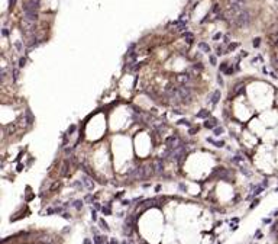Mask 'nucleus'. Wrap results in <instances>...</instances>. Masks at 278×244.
<instances>
[{
	"label": "nucleus",
	"instance_id": "obj_1",
	"mask_svg": "<svg viewBox=\"0 0 278 244\" xmlns=\"http://www.w3.org/2000/svg\"><path fill=\"white\" fill-rule=\"evenodd\" d=\"M249 22H251V13H249V10H246V9H243L242 12H239L238 15H235V16L232 17V23H233L236 28L248 26Z\"/></svg>",
	"mask_w": 278,
	"mask_h": 244
},
{
	"label": "nucleus",
	"instance_id": "obj_2",
	"mask_svg": "<svg viewBox=\"0 0 278 244\" xmlns=\"http://www.w3.org/2000/svg\"><path fill=\"white\" fill-rule=\"evenodd\" d=\"M210 177H216V179L225 180V182H233V174L225 167H216Z\"/></svg>",
	"mask_w": 278,
	"mask_h": 244
},
{
	"label": "nucleus",
	"instance_id": "obj_3",
	"mask_svg": "<svg viewBox=\"0 0 278 244\" xmlns=\"http://www.w3.org/2000/svg\"><path fill=\"white\" fill-rule=\"evenodd\" d=\"M245 3H246V0H227V7H229V12H230L232 17L243 10Z\"/></svg>",
	"mask_w": 278,
	"mask_h": 244
},
{
	"label": "nucleus",
	"instance_id": "obj_4",
	"mask_svg": "<svg viewBox=\"0 0 278 244\" xmlns=\"http://www.w3.org/2000/svg\"><path fill=\"white\" fill-rule=\"evenodd\" d=\"M39 0H28L23 4V12H38Z\"/></svg>",
	"mask_w": 278,
	"mask_h": 244
},
{
	"label": "nucleus",
	"instance_id": "obj_5",
	"mask_svg": "<svg viewBox=\"0 0 278 244\" xmlns=\"http://www.w3.org/2000/svg\"><path fill=\"white\" fill-rule=\"evenodd\" d=\"M175 80L178 81L181 86H187V83L191 80V76H190L188 73H181V74H177Z\"/></svg>",
	"mask_w": 278,
	"mask_h": 244
},
{
	"label": "nucleus",
	"instance_id": "obj_6",
	"mask_svg": "<svg viewBox=\"0 0 278 244\" xmlns=\"http://www.w3.org/2000/svg\"><path fill=\"white\" fill-rule=\"evenodd\" d=\"M22 28H23V31H26V32H31L32 29L35 28V22H32V20H29V19H25V17H22Z\"/></svg>",
	"mask_w": 278,
	"mask_h": 244
},
{
	"label": "nucleus",
	"instance_id": "obj_7",
	"mask_svg": "<svg viewBox=\"0 0 278 244\" xmlns=\"http://www.w3.org/2000/svg\"><path fill=\"white\" fill-rule=\"evenodd\" d=\"M81 185H83L84 187H87L88 190H93V189H94V182H93L88 176H86V174L81 177Z\"/></svg>",
	"mask_w": 278,
	"mask_h": 244
},
{
	"label": "nucleus",
	"instance_id": "obj_8",
	"mask_svg": "<svg viewBox=\"0 0 278 244\" xmlns=\"http://www.w3.org/2000/svg\"><path fill=\"white\" fill-rule=\"evenodd\" d=\"M204 127H206L207 129H215L216 127H219V121H217L216 118H212V119H206V122H204Z\"/></svg>",
	"mask_w": 278,
	"mask_h": 244
},
{
	"label": "nucleus",
	"instance_id": "obj_9",
	"mask_svg": "<svg viewBox=\"0 0 278 244\" xmlns=\"http://www.w3.org/2000/svg\"><path fill=\"white\" fill-rule=\"evenodd\" d=\"M219 100H220V90H215V92L212 93V96L209 98V103H212V105H217Z\"/></svg>",
	"mask_w": 278,
	"mask_h": 244
},
{
	"label": "nucleus",
	"instance_id": "obj_10",
	"mask_svg": "<svg viewBox=\"0 0 278 244\" xmlns=\"http://www.w3.org/2000/svg\"><path fill=\"white\" fill-rule=\"evenodd\" d=\"M154 172L155 173H162L164 172V164H162V158L155 160L154 161Z\"/></svg>",
	"mask_w": 278,
	"mask_h": 244
},
{
	"label": "nucleus",
	"instance_id": "obj_11",
	"mask_svg": "<svg viewBox=\"0 0 278 244\" xmlns=\"http://www.w3.org/2000/svg\"><path fill=\"white\" fill-rule=\"evenodd\" d=\"M264 189H265V186H264L262 183H261V185H256V186H253V192H252L251 198H255V196L261 195V193L264 192Z\"/></svg>",
	"mask_w": 278,
	"mask_h": 244
},
{
	"label": "nucleus",
	"instance_id": "obj_12",
	"mask_svg": "<svg viewBox=\"0 0 278 244\" xmlns=\"http://www.w3.org/2000/svg\"><path fill=\"white\" fill-rule=\"evenodd\" d=\"M207 141H209L210 144H213L215 147H219V148H222V147L225 145V141H223V140H215V138H207Z\"/></svg>",
	"mask_w": 278,
	"mask_h": 244
},
{
	"label": "nucleus",
	"instance_id": "obj_13",
	"mask_svg": "<svg viewBox=\"0 0 278 244\" xmlns=\"http://www.w3.org/2000/svg\"><path fill=\"white\" fill-rule=\"evenodd\" d=\"M245 92V86L243 84H236L235 86V89H233V95H240V93H243Z\"/></svg>",
	"mask_w": 278,
	"mask_h": 244
},
{
	"label": "nucleus",
	"instance_id": "obj_14",
	"mask_svg": "<svg viewBox=\"0 0 278 244\" xmlns=\"http://www.w3.org/2000/svg\"><path fill=\"white\" fill-rule=\"evenodd\" d=\"M209 116H210V111H206V109H201L197 114V118H200V119H209Z\"/></svg>",
	"mask_w": 278,
	"mask_h": 244
},
{
	"label": "nucleus",
	"instance_id": "obj_15",
	"mask_svg": "<svg viewBox=\"0 0 278 244\" xmlns=\"http://www.w3.org/2000/svg\"><path fill=\"white\" fill-rule=\"evenodd\" d=\"M183 38L185 39V42L191 44V42H193V39H194V35H193L191 32H188V31H185V32L183 33Z\"/></svg>",
	"mask_w": 278,
	"mask_h": 244
},
{
	"label": "nucleus",
	"instance_id": "obj_16",
	"mask_svg": "<svg viewBox=\"0 0 278 244\" xmlns=\"http://www.w3.org/2000/svg\"><path fill=\"white\" fill-rule=\"evenodd\" d=\"M93 241H94V244H103L104 241H107V238H106V237H101V235H99V234H96L94 238H93Z\"/></svg>",
	"mask_w": 278,
	"mask_h": 244
},
{
	"label": "nucleus",
	"instance_id": "obj_17",
	"mask_svg": "<svg viewBox=\"0 0 278 244\" xmlns=\"http://www.w3.org/2000/svg\"><path fill=\"white\" fill-rule=\"evenodd\" d=\"M230 161L233 163V164H240V163H245V157H242V156H235V157H232Z\"/></svg>",
	"mask_w": 278,
	"mask_h": 244
},
{
	"label": "nucleus",
	"instance_id": "obj_18",
	"mask_svg": "<svg viewBox=\"0 0 278 244\" xmlns=\"http://www.w3.org/2000/svg\"><path fill=\"white\" fill-rule=\"evenodd\" d=\"M199 48L203 49L204 52H210V45L206 44V42H199Z\"/></svg>",
	"mask_w": 278,
	"mask_h": 244
},
{
	"label": "nucleus",
	"instance_id": "obj_19",
	"mask_svg": "<svg viewBox=\"0 0 278 244\" xmlns=\"http://www.w3.org/2000/svg\"><path fill=\"white\" fill-rule=\"evenodd\" d=\"M99 225H100V228H101V230H104V231H109V230H110L109 224L104 221V219H99Z\"/></svg>",
	"mask_w": 278,
	"mask_h": 244
},
{
	"label": "nucleus",
	"instance_id": "obj_20",
	"mask_svg": "<svg viewBox=\"0 0 278 244\" xmlns=\"http://www.w3.org/2000/svg\"><path fill=\"white\" fill-rule=\"evenodd\" d=\"M83 203H84V202L78 199V201H74V203H71V205H73V206H74V208H76L77 211H80V209L83 208Z\"/></svg>",
	"mask_w": 278,
	"mask_h": 244
},
{
	"label": "nucleus",
	"instance_id": "obj_21",
	"mask_svg": "<svg viewBox=\"0 0 278 244\" xmlns=\"http://www.w3.org/2000/svg\"><path fill=\"white\" fill-rule=\"evenodd\" d=\"M223 127H216L215 129H213V132H215V137H220L222 134H223Z\"/></svg>",
	"mask_w": 278,
	"mask_h": 244
},
{
	"label": "nucleus",
	"instance_id": "obj_22",
	"mask_svg": "<svg viewBox=\"0 0 278 244\" xmlns=\"http://www.w3.org/2000/svg\"><path fill=\"white\" fill-rule=\"evenodd\" d=\"M101 212H103L104 215H110V214H112V209H110V203H107L106 206H103V208H101Z\"/></svg>",
	"mask_w": 278,
	"mask_h": 244
},
{
	"label": "nucleus",
	"instance_id": "obj_23",
	"mask_svg": "<svg viewBox=\"0 0 278 244\" xmlns=\"http://www.w3.org/2000/svg\"><path fill=\"white\" fill-rule=\"evenodd\" d=\"M177 125H185V127H188V128L191 127V124H190L187 119H178V121H177Z\"/></svg>",
	"mask_w": 278,
	"mask_h": 244
},
{
	"label": "nucleus",
	"instance_id": "obj_24",
	"mask_svg": "<svg viewBox=\"0 0 278 244\" xmlns=\"http://www.w3.org/2000/svg\"><path fill=\"white\" fill-rule=\"evenodd\" d=\"M235 73V67L232 64H229V67H227V70L225 71V74H227V76H230V74H233Z\"/></svg>",
	"mask_w": 278,
	"mask_h": 244
},
{
	"label": "nucleus",
	"instance_id": "obj_25",
	"mask_svg": "<svg viewBox=\"0 0 278 244\" xmlns=\"http://www.w3.org/2000/svg\"><path fill=\"white\" fill-rule=\"evenodd\" d=\"M15 48L17 49L19 52H22V51H23V45H22V42H20V41H16V42H15Z\"/></svg>",
	"mask_w": 278,
	"mask_h": 244
},
{
	"label": "nucleus",
	"instance_id": "obj_26",
	"mask_svg": "<svg viewBox=\"0 0 278 244\" xmlns=\"http://www.w3.org/2000/svg\"><path fill=\"white\" fill-rule=\"evenodd\" d=\"M12 76H13V81H16L19 79V70H17V68H13V70H12Z\"/></svg>",
	"mask_w": 278,
	"mask_h": 244
},
{
	"label": "nucleus",
	"instance_id": "obj_27",
	"mask_svg": "<svg viewBox=\"0 0 278 244\" xmlns=\"http://www.w3.org/2000/svg\"><path fill=\"white\" fill-rule=\"evenodd\" d=\"M259 44H261V38H255V39L252 41V45H253L255 48H258V47H259Z\"/></svg>",
	"mask_w": 278,
	"mask_h": 244
},
{
	"label": "nucleus",
	"instance_id": "obj_28",
	"mask_svg": "<svg viewBox=\"0 0 278 244\" xmlns=\"http://www.w3.org/2000/svg\"><path fill=\"white\" fill-rule=\"evenodd\" d=\"M76 129H77V127H76V125H71V127L68 128V132H67V134H68V135H73V134L76 132Z\"/></svg>",
	"mask_w": 278,
	"mask_h": 244
},
{
	"label": "nucleus",
	"instance_id": "obj_29",
	"mask_svg": "<svg viewBox=\"0 0 278 244\" xmlns=\"http://www.w3.org/2000/svg\"><path fill=\"white\" fill-rule=\"evenodd\" d=\"M132 202H133V199H125V201H122V205L123 206H129Z\"/></svg>",
	"mask_w": 278,
	"mask_h": 244
},
{
	"label": "nucleus",
	"instance_id": "obj_30",
	"mask_svg": "<svg viewBox=\"0 0 278 244\" xmlns=\"http://www.w3.org/2000/svg\"><path fill=\"white\" fill-rule=\"evenodd\" d=\"M227 67H229V64H227V63H222V65H220V71H222V73H225V71L227 70Z\"/></svg>",
	"mask_w": 278,
	"mask_h": 244
},
{
	"label": "nucleus",
	"instance_id": "obj_31",
	"mask_svg": "<svg viewBox=\"0 0 278 244\" xmlns=\"http://www.w3.org/2000/svg\"><path fill=\"white\" fill-rule=\"evenodd\" d=\"M209 60H210V63H212V65H216L217 64V60L215 55H209Z\"/></svg>",
	"mask_w": 278,
	"mask_h": 244
},
{
	"label": "nucleus",
	"instance_id": "obj_32",
	"mask_svg": "<svg viewBox=\"0 0 278 244\" xmlns=\"http://www.w3.org/2000/svg\"><path fill=\"white\" fill-rule=\"evenodd\" d=\"M55 212H57V209H55V208H48V209L45 211V214H46V215H52V214H55Z\"/></svg>",
	"mask_w": 278,
	"mask_h": 244
},
{
	"label": "nucleus",
	"instance_id": "obj_33",
	"mask_svg": "<svg viewBox=\"0 0 278 244\" xmlns=\"http://www.w3.org/2000/svg\"><path fill=\"white\" fill-rule=\"evenodd\" d=\"M217 83L220 84V87H223V84H225V81H223V77L220 76V73H219V76H217Z\"/></svg>",
	"mask_w": 278,
	"mask_h": 244
},
{
	"label": "nucleus",
	"instance_id": "obj_34",
	"mask_svg": "<svg viewBox=\"0 0 278 244\" xmlns=\"http://www.w3.org/2000/svg\"><path fill=\"white\" fill-rule=\"evenodd\" d=\"M238 45H239V44H236V42H235V44H229L227 51H233V49H236V48H238Z\"/></svg>",
	"mask_w": 278,
	"mask_h": 244
},
{
	"label": "nucleus",
	"instance_id": "obj_35",
	"mask_svg": "<svg viewBox=\"0 0 278 244\" xmlns=\"http://www.w3.org/2000/svg\"><path fill=\"white\" fill-rule=\"evenodd\" d=\"M91 219L93 221H97V212H96V209H91Z\"/></svg>",
	"mask_w": 278,
	"mask_h": 244
},
{
	"label": "nucleus",
	"instance_id": "obj_36",
	"mask_svg": "<svg viewBox=\"0 0 278 244\" xmlns=\"http://www.w3.org/2000/svg\"><path fill=\"white\" fill-rule=\"evenodd\" d=\"M19 65H20V67H25V65H26V58H20V60H19Z\"/></svg>",
	"mask_w": 278,
	"mask_h": 244
},
{
	"label": "nucleus",
	"instance_id": "obj_37",
	"mask_svg": "<svg viewBox=\"0 0 278 244\" xmlns=\"http://www.w3.org/2000/svg\"><path fill=\"white\" fill-rule=\"evenodd\" d=\"M240 172H242V173H243L245 176H251V172H249V170H246V169H243V167L240 169Z\"/></svg>",
	"mask_w": 278,
	"mask_h": 244
},
{
	"label": "nucleus",
	"instance_id": "obj_38",
	"mask_svg": "<svg viewBox=\"0 0 278 244\" xmlns=\"http://www.w3.org/2000/svg\"><path fill=\"white\" fill-rule=\"evenodd\" d=\"M258 203H259V199H255V201L252 202V205H251V209H252V208H255V206H258Z\"/></svg>",
	"mask_w": 278,
	"mask_h": 244
},
{
	"label": "nucleus",
	"instance_id": "obj_39",
	"mask_svg": "<svg viewBox=\"0 0 278 244\" xmlns=\"http://www.w3.org/2000/svg\"><path fill=\"white\" fill-rule=\"evenodd\" d=\"M220 38H222V33H220V32H219V33H216V35L213 36V39H215V41H217V39H220Z\"/></svg>",
	"mask_w": 278,
	"mask_h": 244
},
{
	"label": "nucleus",
	"instance_id": "obj_40",
	"mask_svg": "<svg viewBox=\"0 0 278 244\" xmlns=\"http://www.w3.org/2000/svg\"><path fill=\"white\" fill-rule=\"evenodd\" d=\"M94 209H96V211L100 209V203H99V202H94Z\"/></svg>",
	"mask_w": 278,
	"mask_h": 244
},
{
	"label": "nucleus",
	"instance_id": "obj_41",
	"mask_svg": "<svg viewBox=\"0 0 278 244\" xmlns=\"http://www.w3.org/2000/svg\"><path fill=\"white\" fill-rule=\"evenodd\" d=\"M230 230H232V231H236V230H238V225H236V224H233V225H232V224H230Z\"/></svg>",
	"mask_w": 278,
	"mask_h": 244
},
{
	"label": "nucleus",
	"instance_id": "obj_42",
	"mask_svg": "<svg viewBox=\"0 0 278 244\" xmlns=\"http://www.w3.org/2000/svg\"><path fill=\"white\" fill-rule=\"evenodd\" d=\"M172 112H174V114H175V115H181V114H183V112H181V111H180V109H174V111H172Z\"/></svg>",
	"mask_w": 278,
	"mask_h": 244
},
{
	"label": "nucleus",
	"instance_id": "obj_43",
	"mask_svg": "<svg viewBox=\"0 0 278 244\" xmlns=\"http://www.w3.org/2000/svg\"><path fill=\"white\" fill-rule=\"evenodd\" d=\"M1 33H3V35H4V36H7V35H9V31H7V29H6V28H4V29H3V31H1Z\"/></svg>",
	"mask_w": 278,
	"mask_h": 244
},
{
	"label": "nucleus",
	"instance_id": "obj_44",
	"mask_svg": "<svg viewBox=\"0 0 278 244\" xmlns=\"http://www.w3.org/2000/svg\"><path fill=\"white\" fill-rule=\"evenodd\" d=\"M15 1H16V0H9V6H10V7H13V6H15Z\"/></svg>",
	"mask_w": 278,
	"mask_h": 244
},
{
	"label": "nucleus",
	"instance_id": "obj_45",
	"mask_svg": "<svg viewBox=\"0 0 278 244\" xmlns=\"http://www.w3.org/2000/svg\"><path fill=\"white\" fill-rule=\"evenodd\" d=\"M62 216H64V218H65V219H70V215H68V214H67V212H64V214H62Z\"/></svg>",
	"mask_w": 278,
	"mask_h": 244
},
{
	"label": "nucleus",
	"instance_id": "obj_46",
	"mask_svg": "<svg viewBox=\"0 0 278 244\" xmlns=\"http://www.w3.org/2000/svg\"><path fill=\"white\" fill-rule=\"evenodd\" d=\"M83 244H93V243H91V240H88V238H86V240H84V243H83Z\"/></svg>",
	"mask_w": 278,
	"mask_h": 244
},
{
	"label": "nucleus",
	"instance_id": "obj_47",
	"mask_svg": "<svg viewBox=\"0 0 278 244\" xmlns=\"http://www.w3.org/2000/svg\"><path fill=\"white\" fill-rule=\"evenodd\" d=\"M262 222H264V224H269L271 221H269V219H266V218H264V219H262Z\"/></svg>",
	"mask_w": 278,
	"mask_h": 244
},
{
	"label": "nucleus",
	"instance_id": "obj_48",
	"mask_svg": "<svg viewBox=\"0 0 278 244\" xmlns=\"http://www.w3.org/2000/svg\"><path fill=\"white\" fill-rule=\"evenodd\" d=\"M86 201H87V202H90V201H91V195H87V196H86Z\"/></svg>",
	"mask_w": 278,
	"mask_h": 244
},
{
	"label": "nucleus",
	"instance_id": "obj_49",
	"mask_svg": "<svg viewBox=\"0 0 278 244\" xmlns=\"http://www.w3.org/2000/svg\"><path fill=\"white\" fill-rule=\"evenodd\" d=\"M22 169H23V166H22V164H19V166H17V172H22Z\"/></svg>",
	"mask_w": 278,
	"mask_h": 244
},
{
	"label": "nucleus",
	"instance_id": "obj_50",
	"mask_svg": "<svg viewBox=\"0 0 278 244\" xmlns=\"http://www.w3.org/2000/svg\"><path fill=\"white\" fill-rule=\"evenodd\" d=\"M255 237H256V238H259V237H261V231H259V230L256 231V235H255Z\"/></svg>",
	"mask_w": 278,
	"mask_h": 244
},
{
	"label": "nucleus",
	"instance_id": "obj_51",
	"mask_svg": "<svg viewBox=\"0 0 278 244\" xmlns=\"http://www.w3.org/2000/svg\"><path fill=\"white\" fill-rule=\"evenodd\" d=\"M277 215H278V211H274L272 214H271V216H277Z\"/></svg>",
	"mask_w": 278,
	"mask_h": 244
},
{
	"label": "nucleus",
	"instance_id": "obj_52",
	"mask_svg": "<svg viewBox=\"0 0 278 244\" xmlns=\"http://www.w3.org/2000/svg\"><path fill=\"white\" fill-rule=\"evenodd\" d=\"M242 57H248V52H246V51H242Z\"/></svg>",
	"mask_w": 278,
	"mask_h": 244
},
{
	"label": "nucleus",
	"instance_id": "obj_53",
	"mask_svg": "<svg viewBox=\"0 0 278 244\" xmlns=\"http://www.w3.org/2000/svg\"><path fill=\"white\" fill-rule=\"evenodd\" d=\"M110 244H117V241H116V240H112V241H110Z\"/></svg>",
	"mask_w": 278,
	"mask_h": 244
},
{
	"label": "nucleus",
	"instance_id": "obj_54",
	"mask_svg": "<svg viewBox=\"0 0 278 244\" xmlns=\"http://www.w3.org/2000/svg\"><path fill=\"white\" fill-rule=\"evenodd\" d=\"M277 1H278V0H277Z\"/></svg>",
	"mask_w": 278,
	"mask_h": 244
}]
</instances>
